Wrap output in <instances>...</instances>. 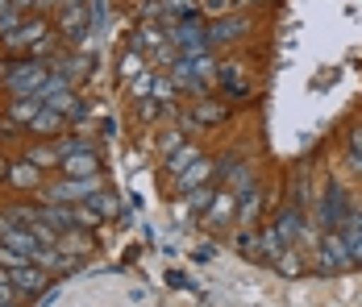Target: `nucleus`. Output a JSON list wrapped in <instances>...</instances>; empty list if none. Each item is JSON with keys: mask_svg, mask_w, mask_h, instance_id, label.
<instances>
[{"mask_svg": "<svg viewBox=\"0 0 362 307\" xmlns=\"http://www.w3.org/2000/svg\"><path fill=\"white\" fill-rule=\"evenodd\" d=\"M150 88H154V75H150V71L134 75V96H138V100H146V92H150Z\"/></svg>", "mask_w": 362, "mask_h": 307, "instance_id": "nucleus-28", "label": "nucleus"}, {"mask_svg": "<svg viewBox=\"0 0 362 307\" xmlns=\"http://www.w3.org/2000/svg\"><path fill=\"white\" fill-rule=\"evenodd\" d=\"M217 83L233 96V100H238V96H246V79H242V67H238V63H221V67H217Z\"/></svg>", "mask_w": 362, "mask_h": 307, "instance_id": "nucleus-13", "label": "nucleus"}, {"mask_svg": "<svg viewBox=\"0 0 362 307\" xmlns=\"http://www.w3.org/2000/svg\"><path fill=\"white\" fill-rule=\"evenodd\" d=\"M213 195H217V191L200 183V187H192V191H187V204L196 207V212H209V204H213Z\"/></svg>", "mask_w": 362, "mask_h": 307, "instance_id": "nucleus-23", "label": "nucleus"}, {"mask_svg": "<svg viewBox=\"0 0 362 307\" xmlns=\"http://www.w3.org/2000/svg\"><path fill=\"white\" fill-rule=\"evenodd\" d=\"M158 100H163V108H171V96H175V79L171 75H154V88H150Z\"/></svg>", "mask_w": 362, "mask_h": 307, "instance_id": "nucleus-22", "label": "nucleus"}, {"mask_svg": "<svg viewBox=\"0 0 362 307\" xmlns=\"http://www.w3.org/2000/svg\"><path fill=\"white\" fill-rule=\"evenodd\" d=\"M142 116H146V121H154V116H158V104L146 100V104H142Z\"/></svg>", "mask_w": 362, "mask_h": 307, "instance_id": "nucleus-36", "label": "nucleus"}, {"mask_svg": "<svg viewBox=\"0 0 362 307\" xmlns=\"http://www.w3.org/2000/svg\"><path fill=\"white\" fill-rule=\"evenodd\" d=\"M8 179H13L17 187H34V183H37V167L30 162V158H25L21 167H13V171H8Z\"/></svg>", "mask_w": 362, "mask_h": 307, "instance_id": "nucleus-21", "label": "nucleus"}, {"mask_svg": "<svg viewBox=\"0 0 362 307\" xmlns=\"http://www.w3.org/2000/svg\"><path fill=\"white\" fill-rule=\"evenodd\" d=\"M171 46H175L180 54H187V59H196V54L209 50V30H204L200 21H183V25L171 30Z\"/></svg>", "mask_w": 362, "mask_h": 307, "instance_id": "nucleus-2", "label": "nucleus"}, {"mask_svg": "<svg viewBox=\"0 0 362 307\" xmlns=\"http://www.w3.org/2000/svg\"><path fill=\"white\" fill-rule=\"evenodd\" d=\"M242 4H258V0H242Z\"/></svg>", "mask_w": 362, "mask_h": 307, "instance_id": "nucleus-39", "label": "nucleus"}, {"mask_svg": "<svg viewBox=\"0 0 362 307\" xmlns=\"http://www.w3.org/2000/svg\"><path fill=\"white\" fill-rule=\"evenodd\" d=\"M341 241H346L350 258H354V262H362V212H358V207L346 216V224H341Z\"/></svg>", "mask_w": 362, "mask_h": 307, "instance_id": "nucleus-10", "label": "nucleus"}, {"mask_svg": "<svg viewBox=\"0 0 362 307\" xmlns=\"http://www.w3.org/2000/svg\"><path fill=\"white\" fill-rule=\"evenodd\" d=\"M275 233L284 237V245H291V241H300V237H304V216H300V207H288V212L279 216Z\"/></svg>", "mask_w": 362, "mask_h": 307, "instance_id": "nucleus-14", "label": "nucleus"}, {"mask_svg": "<svg viewBox=\"0 0 362 307\" xmlns=\"http://www.w3.org/2000/svg\"><path fill=\"white\" fill-rule=\"evenodd\" d=\"M0 133H4V137H17V121H0Z\"/></svg>", "mask_w": 362, "mask_h": 307, "instance_id": "nucleus-35", "label": "nucleus"}, {"mask_svg": "<svg viewBox=\"0 0 362 307\" xmlns=\"http://www.w3.org/2000/svg\"><path fill=\"white\" fill-rule=\"evenodd\" d=\"M42 37H46V25H42V21H21L13 34H4V42H8L13 50H25V46H34Z\"/></svg>", "mask_w": 362, "mask_h": 307, "instance_id": "nucleus-9", "label": "nucleus"}, {"mask_svg": "<svg viewBox=\"0 0 362 307\" xmlns=\"http://www.w3.org/2000/svg\"><path fill=\"white\" fill-rule=\"evenodd\" d=\"M233 216H238V191L225 187V191L213 195V204H209V220H213V224H225V220H233Z\"/></svg>", "mask_w": 362, "mask_h": 307, "instance_id": "nucleus-8", "label": "nucleus"}, {"mask_svg": "<svg viewBox=\"0 0 362 307\" xmlns=\"http://www.w3.org/2000/svg\"><path fill=\"white\" fill-rule=\"evenodd\" d=\"M8 278H13V287L17 291H42L46 287V274H42V266H17V270H8Z\"/></svg>", "mask_w": 362, "mask_h": 307, "instance_id": "nucleus-12", "label": "nucleus"}, {"mask_svg": "<svg viewBox=\"0 0 362 307\" xmlns=\"http://www.w3.org/2000/svg\"><path fill=\"white\" fill-rule=\"evenodd\" d=\"M167 278H171V287H183V291H196V295H200V287H196V282H192V278H187V274L171 270V274H167Z\"/></svg>", "mask_w": 362, "mask_h": 307, "instance_id": "nucleus-31", "label": "nucleus"}, {"mask_svg": "<svg viewBox=\"0 0 362 307\" xmlns=\"http://www.w3.org/2000/svg\"><path fill=\"white\" fill-rule=\"evenodd\" d=\"M54 129H63V112H54V108H42L34 121H30V133H54Z\"/></svg>", "mask_w": 362, "mask_h": 307, "instance_id": "nucleus-18", "label": "nucleus"}, {"mask_svg": "<svg viewBox=\"0 0 362 307\" xmlns=\"http://www.w3.org/2000/svg\"><path fill=\"white\" fill-rule=\"evenodd\" d=\"M0 174H4V162H0Z\"/></svg>", "mask_w": 362, "mask_h": 307, "instance_id": "nucleus-40", "label": "nucleus"}, {"mask_svg": "<svg viewBox=\"0 0 362 307\" xmlns=\"http://www.w3.org/2000/svg\"><path fill=\"white\" fill-rule=\"evenodd\" d=\"M142 54H138V50H125V54H121V75H125V79H134V75H142Z\"/></svg>", "mask_w": 362, "mask_h": 307, "instance_id": "nucleus-24", "label": "nucleus"}, {"mask_svg": "<svg viewBox=\"0 0 362 307\" xmlns=\"http://www.w3.org/2000/svg\"><path fill=\"white\" fill-rule=\"evenodd\" d=\"M221 116H225V108H221V104H204V108L196 112V121H204V125H213V121H221Z\"/></svg>", "mask_w": 362, "mask_h": 307, "instance_id": "nucleus-29", "label": "nucleus"}, {"mask_svg": "<svg viewBox=\"0 0 362 307\" xmlns=\"http://www.w3.org/2000/svg\"><path fill=\"white\" fill-rule=\"evenodd\" d=\"M0 287H13V278H8V270L0 266Z\"/></svg>", "mask_w": 362, "mask_h": 307, "instance_id": "nucleus-38", "label": "nucleus"}, {"mask_svg": "<svg viewBox=\"0 0 362 307\" xmlns=\"http://www.w3.org/2000/svg\"><path fill=\"white\" fill-rule=\"evenodd\" d=\"M209 171H213V167H209V162H200V158H196V162H192V167H187V171L180 174V179H175V183H180L183 191H192V187H200V183H204V179H209Z\"/></svg>", "mask_w": 362, "mask_h": 307, "instance_id": "nucleus-19", "label": "nucleus"}, {"mask_svg": "<svg viewBox=\"0 0 362 307\" xmlns=\"http://www.w3.org/2000/svg\"><path fill=\"white\" fill-rule=\"evenodd\" d=\"M75 212V229H96L100 224V212L96 207H71Z\"/></svg>", "mask_w": 362, "mask_h": 307, "instance_id": "nucleus-26", "label": "nucleus"}, {"mask_svg": "<svg viewBox=\"0 0 362 307\" xmlns=\"http://www.w3.org/2000/svg\"><path fill=\"white\" fill-rule=\"evenodd\" d=\"M13 13H17V8H13V0H0V21H4V17H13Z\"/></svg>", "mask_w": 362, "mask_h": 307, "instance_id": "nucleus-37", "label": "nucleus"}, {"mask_svg": "<svg viewBox=\"0 0 362 307\" xmlns=\"http://www.w3.org/2000/svg\"><path fill=\"white\" fill-rule=\"evenodd\" d=\"M25 262H30L25 253H17V249H8V245H0V266H4V270H17V266H25Z\"/></svg>", "mask_w": 362, "mask_h": 307, "instance_id": "nucleus-27", "label": "nucleus"}, {"mask_svg": "<svg viewBox=\"0 0 362 307\" xmlns=\"http://www.w3.org/2000/svg\"><path fill=\"white\" fill-rule=\"evenodd\" d=\"M30 162L34 167H50V162H63V154L50 150V145H37V150H30Z\"/></svg>", "mask_w": 362, "mask_h": 307, "instance_id": "nucleus-25", "label": "nucleus"}, {"mask_svg": "<svg viewBox=\"0 0 362 307\" xmlns=\"http://www.w3.org/2000/svg\"><path fill=\"white\" fill-rule=\"evenodd\" d=\"M4 79H8V92L17 96H37L46 83H50V71L42 63H8L4 67Z\"/></svg>", "mask_w": 362, "mask_h": 307, "instance_id": "nucleus-1", "label": "nucleus"}, {"mask_svg": "<svg viewBox=\"0 0 362 307\" xmlns=\"http://www.w3.org/2000/svg\"><path fill=\"white\" fill-rule=\"evenodd\" d=\"M350 154H354V162H362V129L350 133Z\"/></svg>", "mask_w": 362, "mask_h": 307, "instance_id": "nucleus-32", "label": "nucleus"}, {"mask_svg": "<svg viewBox=\"0 0 362 307\" xmlns=\"http://www.w3.org/2000/svg\"><path fill=\"white\" fill-rule=\"evenodd\" d=\"M4 245H8V249H17V253H25L30 262H34V253L42 249L37 233H34V229H25V224H8V229H4Z\"/></svg>", "mask_w": 362, "mask_h": 307, "instance_id": "nucleus-6", "label": "nucleus"}, {"mask_svg": "<svg viewBox=\"0 0 362 307\" xmlns=\"http://www.w3.org/2000/svg\"><path fill=\"white\" fill-rule=\"evenodd\" d=\"M354 207L346 204V195H341V187L337 183H329L325 200H321V220L329 224V233H341V224H346V216H350Z\"/></svg>", "mask_w": 362, "mask_h": 307, "instance_id": "nucleus-3", "label": "nucleus"}, {"mask_svg": "<svg viewBox=\"0 0 362 307\" xmlns=\"http://www.w3.org/2000/svg\"><path fill=\"white\" fill-rule=\"evenodd\" d=\"M321 262H325V270L341 274L354 266V258H350V249H346V241H341V233H329L325 241H321Z\"/></svg>", "mask_w": 362, "mask_h": 307, "instance_id": "nucleus-5", "label": "nucleus"}, {"mask_svg": "<svg viewBox=\"0 0 362 307\" xmlns=\"http://www.w3.org/2000/svg\"><path fill=\"white\" fill-rule=\"evenodd\" d=\"M217 174L225 179V183H229V187H238V191H242V187L250 183V174L242 171V162H229V158H225V162L217 167Z\"/></svg>", "mask_w": 362, "mask_h": 307, "instance_id": "nucleus-20", "label": "nucleus"}, {"mask_svg": "<svg viewBox=\"0 0 362 307\" xmlns=\"http://www.w3.org/2000/svg\"><path fill=\"white\" fill-rule=\"evenodd\" d=\"M196 158H200V150H196V145H180V150H175V154L167 158V174H175V179H180V174L187 171V167H192Z\"/></svg>", "mask_w": 362, "mask_h": 307, "instance_id": "nucleus-17", "label": "nucleus"}, {"mask_svg": "<svg viewBox=\"0 0 362 307\" xmlns=\"http://www.w3.org/2000/svg\"><path fill=\"white\" fill-rule=\"evenodd\" d=\"M246 30H250V21H246V17H233V21H217V25L209 30V46H213V42H229V37H242Z\"/></svg>", "mask_w": 362, "mask_h": 307, "instance_id": "nucleus-15", "label": "nucleus"}, {"mask_svg": "<svg viewBox=\"0 0 362 307\" xmlns=\"http://www.w3.org/2000/svg\"><path fill=\"white\" fill-rule=\"evenodd\" d=\"M204 8H209V13H225V8H229V0H204Z\"/></svg>", "mask_w": 362, "mask_h": 307, "instance_id": "nucleus-34", "label": "nucleus"}, {"mask_svg": "<svg viewBox=\"0 0 362 307\" xmlns=\"http://www.w3.org/2000/svg\"><path fill=\"white\" fill-rule=\"evenodd\" d=\"M42 108H46V104H42V96H21V100L13 104V121H17V125H30Z\"/></svg>", "mask_w": 362, "mask_h": 307, "instance_id": "nucleus-16", "label": "nucleus"}, {"mask_svg": "<svg viewBox=\"0 0 362 307\" xmlns=\"http://www.w3.org/2000/svg\"><path fill=\"white\" fill-rule=\"evenodd\" d=\"M96 174L92 179H71V183H59V187H50L46 191V200L50 204H75V200H83V195H96Z\"/></svg>", "mask_w": 362, "mask_h": 307, "instance_id": "nucleus-4", "label": "nucleus"}, {"mask_svg": "<svg viewBox=\"0 0 362 307\" xmlns=\"http://www.w3.org/2000/svg\"><path fill=\"white\" fill-rule=\"evenodd\" d=\"M96 167H100L96 150H79V154H67L63 158V174H71V179H92Z\"/></svg>", "mask_w": 362, "mask_h": 307, "instance_id": "nucleus-7", "label": "nucleus"}, {"mask_svg": "<svg viewBox=\"0 0 362 307\" xmlns=\"http://www.w3.org/2000/svg\"><path fill=\"white\" fill-rule=\"evenodd\" d=\"M37 4H42V0H13V8H17V13H30V8H37Z\"/></svg>", "mask_w": 362, "mask_h": 307, "instance_id": "nucleus-33", "label": "nucleus"}, {"mask_svg": "<svg viewBox=\"0 0 362 307\" xmlns=\"http://www.w3.org/2000/svg\"><path fill=\"white\" fill-rule=\"evenodd\" d=\"M88 204L96 207L100 216H117V200H112V195H96V200H88Z\"/></svg>", "mask_w": 362, "mask_h": 307, "instance_id": "nucleus-30", "label": "nucleus"}, {"mask_svg": "<svg viewBox=\"0 0 362 307\" xmlns=\"http://www.w3.org/2000/svg\"><path fill=\"white\" fill-rule=\"evenodd\" d=\"M83 30H88V8L83 4H63V34L71 42H79Z\"/></svg>", "mask_w": 362, "mask_h": 307, "instance_id": "nucleus-11", "label": "nucleus"}]
</instances>
